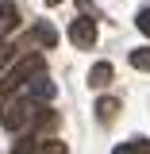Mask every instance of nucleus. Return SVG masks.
Segmentation results:
<instances>
[{
  "mask_svg": "<svg viewBox=\"0 0 150 154\" xmlns=\"http://www.w3.org/2000/svg\"><path fill=\"white\" fill-rule=\"evenodd\" d=\"M35 112L38 108L27 100V96H8V104L0 108V123H4L8 131H23V127H31Z\"/></svg>",
  "mask_w": 150,
  "mask_h": 154,
  "instance_id": "nucleus-1",
  "label": "nucleus"
},
{
  "mask_svg": "<svg viewBox=\"0 0 150 154\" xmlns=\"http://www.w3.org/2000/svg\"><path fill=\"white\" fill-rule=\"evenodd\" d=\"M35 73H42V58H23L16 69H8V73H4V81H0V96L8 100V96L16 93V89H23Z\"/></svg>",
  "mask_w": 150,
  "mask_h": 154,
  "instance_id": "nucleus-2",
  "label": "nucleus"
},
{
  "mask_svg": "<svg viewBox=\"0 0 150 154\" xmlns=\"http://www.w3.org/2000/svg\"><path fill=\"white\" fill-rule=\"evenodd\" d=\"M54 93H58V85H54L46 73H35L27 85H23V96H27L31 104H35V100H54Z\"/></svg>",
  "mask_w": 150,
  "mask_h": 154,
  "instance_id": "nucleus-3",
  "label": "nucleus"
},
{
  "mask_svg": "<svg viewBox=\"0 0 150 154\" xmlns=\"http://www.w3.org/2000/svg\"><path fill=\"white\" fill-rule=\"evenodd\" d=\"M12 154H66V143H58V139H23Z\"/></svg>",
  "mask_w": 150,
  "mask_h": 154,
  "instance_id": "nucleus-4",
  "label": "nucleus"
},
{
  "mask_svg": "<svg viewBox=\"0 0 150 154\" xmlns=\"http://www.w3.org/2000/svg\"><path fill=\"white\" fill-rule=\"evenodd\" d=\"M69 42L81 46V50H89L96 42V23L93 19H73V23H69Z\"/></svg>",
  "mask_w": 150,
  "mask_h": 154,
  "instance_id": "nucleus-5",
  "label": "nucleus"
},
{
  "mask_svg": "<svg viewBox=\"0 0 150 154\" xmlns=\"http://www.w3.org/2000/svg\"><path fill=\"white\" fill-rule=\"evenodd\" d=\"M16 23H19V8L12 0H4V4H0V46H4V38L16 31Z\"/></svg>",
  "mask_w": 150,
  "mask_h": 154,
  "instance_id": "nucleus-6",
  "label": "nucleus"
},
{
  "mask_svg": "<svg viewBox=\"0 0 150 154\" xmlns=\"http://www.w3.org/2000/svg\"><path fill=\"white\" fill-rule=\"evenodd\" d=\"M112 77H115L112 62H96L93 69H89V85H93V89H104V85H112Z\"/></svg>",
  "mask_w": 150,
  "mask_h": 154,
  "instance_id": "nucleus-7",
  "label": "nucleus"
},
{
  "mask_svg": "<svg viewBox=\"0 0 150 154\" xmlns=\"http://www.w3.org/2000/svg\"><path fill=\"white\" fill-rule=\"evenodd\" d=\"M31 38H35L38 46H58V31L50 23H35V27H31Z\"/></svg>",
  "mask_w": 150,
  "mask_h": 154,
  "instance_id": "nucleus-8",
  "label": "nucleus"
},
{
  "mask_svg": "<svg viewBox=\"0 0 150 154\" xmlns=\"http://www.w3.org/2000/svg\"><path fill=\"white\" fill-rule=\"evenodd\" d=\"M112 154H150V139H142V135H135V139H127V143H119Z\"/></svg>",
  "mask_w": 150,
  "mask_h": 154,
  "instance_id": "nucleus-9",
  "label": "nucleus"
},
{
  "mask_svg": "<svg viewBox=\"0 0 150 154\" xmlns=\"http://www.w3.org/2000/svg\"><path fill=\"white\" fill-rule=\"evenodd\" d=\"M115 112H119V104H115L112 96H100V100H96V119H100V123H112Z\"/></svg>",
  "mask_w": 150,
  "mask_h": 154,
  "instance_id": "nucleus-10",
  "label": "nucleus"
},
{
  "mask_svg": "<svg viewBox=\"0 0 150 154\" xmlns=\"http://www.w3.org/2000/svg\"><path fill=\"white\" fill-rule=\"evenodd\" d=\"M131 66L135 69H150V50H131Z\"/></svg>",
  "mask_w": 150,
  "mask_h": 154,
  "instance_id": "nucleus-11",
  "label": "nucleus"
},
{
  "mask_svg": "<svg viewBox=\"0 0 150 154\" xmlns=\"http://www.w3.org/2000/svg\"><path fill=\"white\" fill-rule=\"evenodd\" d=\"M135 23H139V31H142V35L150 38V8H142V12L135 16Z\"/></svg>",
  "mask_w": 150,
  "mask_h": 154,
  "instance_id": "nucleus-12",
  "label": "nucleus"
},
{
  "mask_svg": "<svg viewBox=\"0 0 150 154\" xmlns=\"http://www.w3.org/2000/svg\"><path fill=\"white\" fill-rule=\"evenodd\" d=\"M77 8H81V19H93L89 12H93V0H77Z\"/></svg>",
  "mask_w": 150,
  "mask_h": 154,
  "instance_id": "nucleus-13",
  "label": "nucleus"
},
{
  "mask_svg": "<svg viewBox=\"0 0 150 154\" xmlns=\"http://www.w3.org/2000/svg\"><path fill=\"white\" fill-rule=\"evenodd\" d=\"M8 62H12V46H0V73H4Z\"/></svg>",
  "mask_w": 150,
  "mask_h": 154,
  "instance_id": "nucleus-14",
  "label": "nucleus"
},
{
  "mask_svg": "<svg viewBox=\"0 0 150 154\" xmlns=\"http://www.w3.org/2000/svg\"><path fill=\"white\" fill-rule=\"evenodd\" d=\"M46 4H50V8H54V4H62V0H46Z\"/></svg>",
  "mask_w": 150,
  "mask_h": 154,
  "instance_id": "nucleus-15",
  "label": "nucleus"
}]
</instances>
